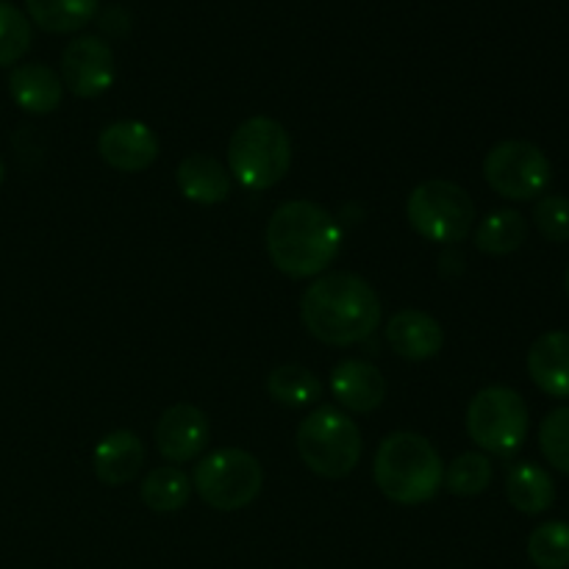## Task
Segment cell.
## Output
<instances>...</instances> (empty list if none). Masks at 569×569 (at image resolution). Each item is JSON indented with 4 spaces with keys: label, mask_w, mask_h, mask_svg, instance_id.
<instances>
[{
    "label": "cell",
    "mask_w": 569,
    "mask_h": 569,
    "mask_svg": "<svg viewBox=\"0 0 569 569\" xmlns=\"http://www.w3.org/2000/svg\"><path fill=\"white\" fill-rule=\"evenodd\" d=\"M300 317L315 339L333 348H348L378 331L381 298L361 276L328 272L306 289Z\"/></svg>",
    "instance_id": "cell-1"
},
{
    "label": "cell",
    "mask_w": 569,
    "mask_h": 569,
    "mask_svg": "<svg viewBox=\"0 0 569 569\" xmlns=\"http://www.w3.org/2000/svg\"><path fill=\"white\" fill-rule=\"evenodd\" d=\"M267 253L289 278H315L342 250V228L328 209L311 200H289L267 222Z\"/></svg>",
    "instance_id": "cell-2"
},
{
    "label": "cell",
    "mask_w": 569,
    "mask_h": 569,
    "mask_svg": "<svg viewBox=\"0 0 569 569\" xmlns=\"http://www.w3.org/2000/svg\"><path fill=\"white\" fill-rule=\"evenodd\" d=\"M445 467L437 448L411 431L389 433L376 450L372 478L383 498L400 506L428 503L442 487Z\"/></svg>",
    "instance_id": "cell-3"
},
{
    "label": "cell",
    "mask_w": 569,
    "mask_h": 569,
    "mask_svg": "<svg viewBox=\"0 0 569 569\" xmlns=\"http://www.w3.org/2000/svg\"><path fill=\"white\" fill-rule=\"evenodd\" d=\"M292 164V139L272 117H250L239 122L228 142V172L244 189L264 192L283 181Z\"/></svg>",
    "instance_id": "cell-4"
},
{
    "label": "cell",
    "mask_w": 569,
    "mask_h": 569,
    "mask_svg": "<svg viewBox=\"0 0 569 569\" xmlns=\"http://www.w3.org/2000/svg\"><path fill=\"white\" fill-rule=\"evenodd\" d=\"M298 453L322 478L350 476L361 461V431L345 411L320 406L298 426Z\"/></svg>",
    "instance_id": "cell-5"
},
{
    "label": "cell",
    "mask_w": 569,
    "mask_h": 569,
    "mask_svg": "<svg viewBox=\"0 0 569 569\" xmlns=\"http://www.w3.org/2000/svg\"><path fill=\"white\" fill-rule=\"evenodd\" d=\"M406 217H409V226L428 242L459 244L470 237L472 222H476V203L459 183L433 178L409 194Z\"/></svg>",
    "instance_id": "cell-6"
},
{
    "label": "cell",
    "mask_w": 569,
    "mask_h": 569,
    "mask_svg": "<svg viewBox=\"0 0 569 569\" xmlns=\"http://www.w3.org/2000/svg\"><path fill=\"white\" fill-rule=\"evenodd\" d=\"M467 433L487 453L509 459L528 437V406L509 387H487L467 406Z\"/></svg>",
    "instance_id": "cell-7"
},
{
    "label": "cell",
    "mask_w": 569,
    "mask_h": 569,
    "mask_svg": "<svg viewBox=\"0 0 569 569\" xmlns=\"http://www.w3.org/2000/svg\"><path fill=\"white\" fill-rule=\"evenodd\" d=\"M194 492L217 511L248 509L264 487V470L248 450L222 448L194 467Z\"/></svg>",
    "instance_id": "cell-8"
},
{
    "label": "cell",
    "mask_w": 569,
    "mask_h": 569,
    "mask_svg": "<svg viewBox=\"0 0 569 569\" xmlns=\"http://www.w3.org/2000/svg\"><path fill=\"white\" fill-rule=\"evenodd\" d=\"M483 178L506 200H533L548 189L553 167L542 148L522 139L495 144L483 159Z\"/></svg>",
    "instance_id": "cell-9"
},
{
    "label": "cell",
    "mask_w": 569,
    "mask_h": 569,
    "mask_svg": "<svg viewBox=\"0 0 569 569\" xmlns=\"http://www.w3.org/2000/svg\"><path fill=\"white\" fill-rule=\"evenodd\" d=\"M114 53L94 33L76 37L61 53V83L76 98H98L114 83Z\"/></svg>",
    "instance_id": "cell-10"
},
{
    "label": "cell",
    "mask_w": 569,
    "mask_h": 569,
    "mask_svg": "<svg viewBox=\"0 0 569 569\" xmlns=\"http://www.w3.org/2000/svg\"><path fill=\"white\" fill-rule=\"evenodd\" d=\"M209 417L192 403L170 406L156 426V450L170 465H187V461L198 459L209 448Z\"/></svg>",
    "instance_id": "cell-11"
},
{
    "label": "cell",
    "mask_w": 569,
    "mask_h": 569,
    "mask_svg": "<svg viewBox=\"0 0 569 569\" xmlns=\"http://www.w3.org/2000/svg\"><path fill=\"white\" fill-rule=\"evenodd\" d=\"M98 153L120 172H142L159 159V139L139 120L111 122L100 131Z\"/></svg>",
    "instance_id": "cell-12"
},
{
    "label": "cell",
    "mask_w": 569,
    "mask_h": 569,
    "mask_svg": "<svg viewBox=\"0 0 569 569\" xmlns=\"http://www.w3.org/2000/svg\"><path fill=\"white\" fill-rule=\"evenodd\" d=\"M331 395L353 415H370L387 398V378L370 361L345 359L331 372Z\"/></svg>",
    "instance_id": "cell-13"
},
{
    "label": "cell",
    "mask_w": 569,
    "mask_h": 569,
    "mask_svg": "<svg viewBox=\"0 0 569 569\" xmlns=\"http://www.w3.org/2000/svg\"><path fill=\"white\" fill-rule=\"evenodd\" d=\"M387 342L406 361H426L442 350L445 331L428 311L403 309L387 322Z\"/></svg>",
    "instance_id": "cell-14"
},
{
    "label": "cell",
    "mask_w": 569,
    "mask_h": 569,
    "mask_svg": "<svg viewBox=\"0 0 569 569\" xmlns=\"http://www.w3.org/2000/svg\"><path fill=\"white\" fill-rule=\"evenodd\" d=\"M178 192L198 206H217L231 198V172L209 153H189L176 170Z\"/></svg>",
    "instance_id": "cell-15"
},
{
    "label": "cell",
    "mask_w": 569,
    "mask_h": 569,
    "mask_svg": "<svg viewBox=\"0 0 569 569\" xmlns=\"http://www.w3.org/2000/svg\"><path fill=\"white\" fill-rule=\"evenodd\" d=\"M528 376L545 395L569 400V333H542L528 350Z\"/></svg>",
    "instance_id": "cell-16"
},
{
    "label": "cell",
    "mask_w": 569,
    "mask_h": 569,
    "mask_svg": "<svg viewBox=\"0 0 569 569\" xmlns=\"http://www.w3.org/2000/svg\"><path fill=\"white\" fill-rule=\"evenodd\" d=\"M144 465V445L133 431H111L94 448V476L103 487L133 481Z\"/></svg>",
    "instance_id": "cell-17"
},
{
    "label": "cell",
    "mask_w": 569,
    "mask_h": 569,
    "mask_svg": "<svg viewBox=\"0 0 569 569\" xmlns=\"http://www.w3.org/2000/svg\"><path fill=\"white\" fill-rule=\"evenodd\" d=\"M9 92L11 100L20 106L26 114H50L59 109L61 94H64V83H61L59 72L50 70L48 64H20L11 70L9 76Z\"/></svg>",
    "instance_id": "cell-18"
},
{
    "label": "cell",
    "mask_w": 569,
    "mask_h": 569,
    "mask_svg": "<svg viewBox=\"0 0 569 569\" xmlns=\"http://www.w3.org/2000/svg\"><path fill=\"white\" fill-rule=\"evenodd\" d=\"M506 498L520 515H545L556 503V483L545 467L520 461L506 476Z\"/></svg>",
    "instance_id": "cell-19"
},
{
    "label": "cell",
    "mask_w": 569,
    "mask_h": 569,
    "mask_svg": "<svg viewBox=\"0 0 569 569\" xmlns=\"http://www.w3.org/2000/svg\"><path fill=\"white\" fill-rule=\"evenodd\" d=\"M100 0H26L31 20L48 33H76L98 14Z\"/></svg>",
    "instance_id": "cell-20"
},
{
    "label": "cell",
    "mask_w": 569,
    "mask_h": 569,
    "mask_svg": "<svg viewBox=\"0 0 569 569\" xmlns=\"http://www.w3.org/2000/svg\"><path fill=\"white\" fill-rule=\"evenodd\" d=\"M528 237V222L520 211L498 209L483 217L476 228V248L487 256H509L522 248Z\"/></svg>",
    "instance_id": "cell-21"
},
{
    "label": "cell",
    "mask_w": 569,
    "mask_h": 569,
    "mask_svg": "<svg viewBox=\"0 0 569 569\" xmlns=\"http://www.w3.org/2000/svg\"><path fill=\"white\" fill-rule=\"evenodd\" d=\"M192 495V478L176 465H164L150 470V476L142 481V500L156 515H172L187 506Z\"/></svg>",
    "instance_id": "cell-22"
},
{
    "label": "cell",
    "mask_w": 569,
    "mask_h": 569,
    "mask_svg": "<svg viewBox=\"0 0 569 569\" xmlns=\"http://www.w3.org/2000/svg\"><path fill=\"white\" fill-rule=\"evenodd\" d=\"M267 392L276 403L289 406V409H303V406H315L322 398V381L306 367L283 365L270 372Z\"/></svg>",
    "instance_id": "cell-23"
},
{
    "label": "cell",
    "mask_w": 569,
    "mask_h": 569,
    "mask_svg": "<svg viewBox=\"0 0 569 569\" xmlns=\"http://www.w3.org/2000/svg\"><path fill=\"white\" fill-rule=\"evenodd\" d=\"M492 478L495 467L487 456L461 453L450 461V467L442 476V483L450 495H456V498H476V495L487 492Z\"/></svg>",
    "instance_id": "cell-24"
},
{
    "label": "cell",
    "mask_w": 569,
    "mask_h": 569,
    "mask_svg": "<svg viewBox=\"0 0 569 569\" xmlns=\"http://www.w3.org/2000/svg\"><path fill=\"white\" fill-rule=\"evenodd\" d=\"M528 559L539 569H569V522L550 520L528 537Z\"/></svg>",
    "instance_id": "cell-25"
},
{
    "label": "cell",
    "mask_w": 569,
    "mask_h": 569,
    "mask_svg": "<svg viewBox=\"0 0 569 569\" xmlns=\"http://www.w3.org/2000/svg\"><path fill=\"white\" fill-rule=\"evenodd\" d=\"M31 22L17 6L0 0V67H11L31 48Z\"/></svg>",
    "instance_id": "cell-26"
},
{
    "label": "cell",
    "mask_w": 569,
    "mask_h": 569,
    "mask_svg": "<svg viewBox=\"0 0 569 569\" xmlns=\"http://www.w3.org/2000/svg\"><path fill=\"white\" fill-rule=\"evenodd\" d=\"M539 450L553 470L569 476V406L545 417L539 426Z\"/></svg>",
    "instance_id": "cell-27"
},
{
    "label": "cell",
    "mask_w": 569,
    "mask_h": 569,
    "mask_svg": "<svg viewBox=\"0 0 569 569\" xmlns=\"http://www.w3.org/2000/svg\"><path fill=\"white\" fill-rule=\"evenodd\" d=\"M533 226L548 242H569V198L565 194H545L533 206Z\"/></svg>",
    "instance_id": "cell-28"
},
{
    "label": "cell",
    "mask_w": 569,
    "mask_h": 569,
    "mask_svg": "<svg viewBox=\"0 0 569 569\" xmlns=\"http://www.w3.org/2000/svg\"><path fill=\"white\" fill-rule=\"evenodd\" d=\"M3 178H6V167H3V159H0V183H3Z\"/></svg>",
    "instance_id": "cell-29"
},
{
    "label": "cell",
    "mask_w": 569,
    "mask_h": 569,
    "mask_svg": "<svg viewBox=\"0 0 569 569\" xmlns=\"http://www.w3.org/2000/svg\"><path fill=\"white\" fill-rule=\"evenodd\" d=\"M565 289H567V295H569V267H567V272H565Z\"/></svg>",
    "instance_id": "cell-30"
}]
</instances>
